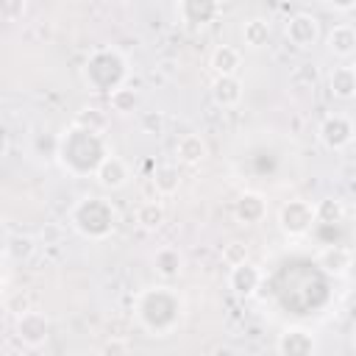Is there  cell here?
I'll list each match as a JSON object with an SVG mask.
<instances>
[{"label": "cell", "mask_w": 356, "mask_h": 356, "mask_svg": "<svg viewBox=\"0 0 356 356\" xmlns=\"http://www.w3.org/2000/svg\"><path fill=\"white\" fill-rule=\"evenodd\" d=\"M6 309H8L11 314H22V312H28V309H31V298H28V292H17V295H11V298L6 300Z\"/></svg>", "instance_id": "32"}, {"label": "cell", "mask_w": 356, "mask_h": 356, "mask_svg": "<svg viewBox=\"0 0 356 356\" xmlns=\"http://www.w3.org/2000/svg\"><path fill=\"white\" fill-rule=\"evenodd\" d=\"M314 214H317V222H339L345 214V206L337 197H323L314 203Z\"/></svg>", "instance_id": "27"}, {"label": "cell", "mask_w": 356, "mask_h": 356, "mask_svg": "<svg viewBox=\"0 0 356 356\" xmlns=\"http://www.w3.org/2000/svg\"><path fill=\"white\" fill-rule=\"evenodd\" d=\"M317 264H320L328 275L342 278V275H348V270H350V264H353V253H350V248L328 245V248H323V250L317 253Z\"/></svg>", "instance_id": "15"}, {"label": "cell", "mask_w": 356, "mask_h": 356, "mask_svg": "<svg viewBox=\"0 0 356 356\" xmlns=\"http://www.w3.org/2000/svg\"><path fill=\"white\" fill-rule=\"evenodd\" d=\"M3 250L11 261H31L36 253V239L28 234H11L8 242L3 245Z\"/></svg>", "instance_id": "23"}, {"label": "cell", "mask_w": 356, "mask_h": 356, "mask_svg": "<svg viewBox=\"0 0 356 356\" xmlns=\"http://www.w3.org/2000/svg\"><path fill=\"white\" fill-rule=\"evenodd\" d=\"M292 86H303V89H314L317 86V67L314 64H298L289 75Z\"/></svg>", "instance_id": "29"}, {"label": "cell", "mask_w": 356, "mask_h": 356, "mask_svg": "<svg viewBox=\"0 0 356 356\" xmlns=\"http://www.w3.org/2000/svg\"><path fill=\"white\" fill-rule=\"evenodd\" d=\"M75 125L89 128V131H97V134H106V128H108V117H106V111H103V108L83 106V108L75 114Z\"/></svg>", "instance_id": "26"}, {"label": "cell", "mask_w": 356, "mask_h": 356, "mask_svg": "<svg viewBox=\"0 0 356 356\" xmlns=\"http://www.w3.org/2000/svg\"><path fill=\"white\" fill-rule=\"evenodd\" d=\"M328 50L337 58H350L356 53V31H353V25H348V22L334 25L331 33H328Z\"/></svg>", "instance_id": "19"}, {"label": "cell", "mask_w": 356, "mask_h": 356, "mask_svg": "<svg viewBox=\"0 0 356 356\" xmlns=\"http://www.w3.org/2000/svg\"><path fill=\"white\" fill-rule=\"evenodd\" d=\"M325 6H331L334 11H353V6H356V0H323Z\"/></svg>", "instance_id": "34"}, {"label": "cell", "mask_w": 356, "mask_h": 356, "mask_svg": "<svg viewBox=\"0 0 356 356\" xmlns=\"http://www.w3.org/2000/svg\"><path fill=\"white\" fill-rule=\"evenodd\" d=\"M328 92L334 100H353L356 97V70L350 64L334 67L328 75Z\"/></svg>", "instance_id": "18"}, {"label": "cell", "mask_w": 356, "mask_h": 356, "mask_svg": "<svg viewBox=\"0 0 356 356\" xmlns=\"http://www.w3.org/2000/svg\"><path fill=\"white\" fill-rule=\"evenodd\" d=\"M153 270L156 275H161L164 281H172L184 273V253L172 245H161L156 253H153Z\"/></svg>", "instance_id": "16"}, {"label": "cell", "mask_w": 356, "mask_h": 356, "mask_svg": "<svg viewBox=\"0 0 356 356\" xmlns=\"http://www.w3.org/2000/svg\"><path fill=\"white\" fill-rule=\"evenodd\" d=\"M70 222H72V228H75L83 239L100 242V239L111 236L114 222H117V214H114V206H111L106 197H100V195H83V197L72 206Z\"/></svg>", "instance_id": "3"}, {"label": "cell", "mask_w": 356, "mask_h": 356, "mask_svg": "<svg viewBox=\"0 0 356 356\" xmlns=\"http://www.w3.org/2000/svg\"><path fill=\"white\" fill-rule=\"evenodd\" d=\"M95 181L103 186V189H122V186H128V181H131V167L120 159V156H114V153H108L100 164H97V170H95Z\"/></svg>", "instance_id": "12"}, {"label": "cell", "mask_w": 356, "mask_h": 356, "mask_svg": "<svg viewBox=\"0 0 356 356\" xmlns=\"http://www.w3.org/2000/svg\"><path fill=\"white\" fill-rule=\"evenodd\" d=\"M142 134H161L164 131V114L161 111H145L139 120Z\"/></svg>", "instance_id": "31"}, {"label": "cell", "mask_w": 356, "mask_h": 356, "mask_svg": "<svg viewBox=\"0 0 356 356\" xmlns=\"http://www.w3.org/2000/svg\"><path fill=\"white\" fill-rule=\"evenodd\" d=\"M317 222V214H314V203L312 200H303V197H295V200H286L281 209H278V228L284 236L289 239H300L306 236Z\"/></svg>", "instance_id": "5"}, {"label": "cell", "mask_w": 356, "mask_h": 356, "mask_svg": "<svg viewBox=\"0 0 356 356\" xmlns=\"http://www.w3.org/2000/svg\"><path fill=\"white\" fill-rule=\"evenodd\" d=\"M14 337L25 345V348H42L50 337V320L44 312H36V309H28L22 314H17V323H14Z\"/></svg>", "instance_id": "8"}, {"label": "cell", "mask_w": 356, "mask_h": 356, "mask_svg": "<svg viewBox=\"0 0 356 356\" xmlns=\"http://www.w3.org/2000/svg\"><path fill=\"white\" fill-rule=\"evenodd\" d=\"M39 239H42L44 245H56V242L61 239V225H56V222H47V225L42 228Z\"/></svg>", "instance_id": "33"}, {"label": "cell", "mask_w": 356, "mask_h": 356, "mask_svg": "<svg viewBox=\"0 0 356 356\" xmlns=\"http://www.w3.org/2000/svg\"><path fill=\"white\" fill-rule=\"evenodd\" d=\"M317 350V334L306 325H286L275 339V353L281 356H314Z\"/></svg>", "instance_id": "7"}, {"label": "cell", "mask_w": 356, "mask_h": 356, "mask_svg": "<svg viewBox=\"0 0 356 356\" xmlns=\"http://www.w3.org/2000/svg\"><path fill=\"white\" fill-rule=\"evenodd\" d=\"M245 86L239 81V75H217L211 83V97L220 108H236L242 103Z\"/></svg>", "instance_id": "14"}, {"label": "cell", "mask_w": 356, "mask_h": 356, "mask_svg": "<svg viewBox=\"0 0 356 356\" xmlns=\"http://www.w3.org/2000/svg\"><path fill=\"white\" fill-rule=\"evenodd\" d=\"M161 70H164V72H172L175 67H172V61H164V64H161Z\"/></svg>", "instance_id": "38"}, {"label": "cell", "mask_w": 356, "mask_h": 356, "mask_svg": "<svg viewBox=\"0 0 356 356\" xmlns=\"http://www.w3.org/2000/svg\"><path fill=\"white\" fill-rule=\"evenodd\" d=\"M125 350H128V342H122V339H114V342L103 345V353H125Z\"/></svg>", "instance_id": "35"}, {"label": "cell", "mask_w": 356, "mask_h": 356, "mask_svg": "<svg viewBox=\"0 0 356 356\" xmlns=\"http://www.w3.org/2000/svg\"><path fill=\"white\" fill-rule=\"evenodd\" d=\"M209 67L214 70V75H236L242 67V53L234 44H217L211 50Z\"/></svg>", "instance_id": "20"}, {"label": "cell", "mask_w": 356, "mask_h": 356, "mask_svg": "<svg viewBox=\"0 0 356 356\" xmlns=\"http://www.w3.org/2000/svg\"><path fill=\"white\" fill-rule=\"evenodd\" d=\"M164 217H167V211H164L161 200H145L136 209V225L145 231H159L164 225Z\"/></svg>", "instance_id": "22"}, {"label": "cell", "mask_w": 356, "mask_h": 356, "mask_svg": "<svg viewBox=\"0 0 356 356\" xmlns=\"http://www.w3.org/2000/svg\"><path fill=\"white\" fill-rule=\"evenodd\" d=\"M125 58L114 50V47H103V50H95L86 64H83V81L92 92H111L114 86H120L125 81Z\"/></svg>", "instance_id": "4"}, {"label": "cell", "mask_w": 356, "mask_h": 356, "mask_svg": "<svg viewBox=\"0 0 356 356\" xmlns=\"http://www.w3.org/2000/svg\"><path fill=\"white\" fill-rule=\"evenodd\" d=\"M108 145L103 139V134L97 131H89V128H81V125H70L58 142H56V159L58 164L64 167V172L75 175V178H86V175H95L97 164L108 156Z\"/></svg>", "instance_id": "1"}, {"label": "cell", "mask_w": 356, "mask_h": 356, "mask_svg": "<svg viewBox=\"0 0 356 356\" xmlns=\"http://www.w3.org/2000/svg\"><path fill=\"white\" fill-rule=\"evenodd\" d=\"M248 259H250V248H248V242H242V239H231L228 245H222V261H225V267L242 264V261H248Z\"/></svg>", "instance_id": "28"}, {"label": "cell", "mask_w": 356, "mask_h": 356, "mask_svg": "<svg viewBox=\"0 0 356 356\" xmlns=\"http://www.w3.org/2000/svg\"><path fill=\"white\" fill-rule=\"evenodd\" d=\"M353 134H356V131H353V120H350L348 114H339V111L323 117V122L317 125V139H320V145H323L325 150H334V153L350 147Z\"/></svg>", "instance_id": "6"}, {"label": "cell", "mask_w": 356, "mask_h": 356, "mask_svg": "<svg viewBox=\"0 0 356 356\" xmlns=\"http://www.w3.org/2000/svg\"><path fill=\"white\" fill-rule=\"evenodd\" d=\"M108 103H111V111L117 114H131L136 108V89H131L128 83H120L108 92Z\"/></svg>", "instance_id": "25"}, {"label": "cell", "mask_w": 356, "mask_h": 356, "mask_svg": "<svg viewBox=\"0 0 356 356\" xmlns=\"http://www.w3.org/2000/svg\"><path fill=\"white\" fill-rule=\"evenodd\" d=\"M175 11L186 28H203L220 17V0H178Z\"/></svg>", "instance_id": "11"}, {"label": "cell", "mask_w": 356, "mask_h": 356, "mask_svg": "<svg viewBox=\"0 0 356 356\" xmlns=\"http://www.w3.org/2000/svg\"><path fill=\"white\" fill-rule=\"evenodd\" d=\"M261 278H264L261 267L248 259V261L231 267V273H228V289H231L236 298H253L256 289L261 286Z\"/></svg>", "instance_id": "10"}, {"label": "cell", "mask_w": 356, "mask_h": 356, "mask_svg": "<svg viewBox=\"0 0 356 356\" xmlns=\"http://www.w3.org/2000/svg\"><path fill=\"white\" fill-rule=\"evenodd\" d=\"M270 36H273V31H270V22H267L264 17L245 19V25H242V44H245V47L261 50V47L270 44Z\"/></svg>", "instance_id": "21"}, {"label": "cell", "mask_w": 356, "mask_h": 356, "mask_svg": "<svg viewBox=\"0 0 356 356\" xmlns=\"http://www.w3.org/2000/svg\"><path fill=\"white\" fill-rule=\"evenodd\" d=\"M8 236H11V231H8V222H6V220H0V248L8 242Z\"/></svg>", "instance_id": "36"}, {"label": "cell", "mask_w": 356, "mask_h": 356, "mask_svg": "<svg viewBox=\"0 0 356 356\" xmlns=\"http://www.w3.org/2000/svg\"><path fill=\"white\" fill-rule=\"evenodd\" d=\"M153 186L159 195H175L181 186V172L175 164H161L153 170Z\"/></svg>", "instance_id": "24"}, {"label": "cell", "mask_w": 356, "mask_h": 356, "mask_svg": "<svg viewBox=\"0 0 356 356\" xmlns=\"http://www.w3.org/2000/svg\"><path fill=\"white\" fill-rule=\"evenodd\" d=\"M284 36L289 44H295L298 50H309L320 42V19L309 11H298L286 19L284 25Z\"/></svg>", "instance_id": "9"}, {"label": "cell", "mask_w": 356, "mask_h": 356, "mask_svg": "<svg viewBox=\"0 0 356 356\" xmlns=\"http://www.w3.org/2000/svg\"><path fill=\"white\" fill-rule=\"evenodd\" d=\"M136 320L150 337H170L184 320V298L170 286H150L136 295Z\"/></svg>", "instance_id": "2"}, {"label": "cell", "mask_w": 356, "mask_h": 356, "mask_svg": "<svg viewBox=\"0 0 356 356\" xmlns=\"http://www.w3.org/2000/svg\"><path fill=\"white\" fill-rule=\"evenodd\" d=\"M267 217V197L261 192H242L234 203V220L239 225H256Z\"/></svg>", "instance_id": "13"}, {"label": "cell", "mask_w": 356, "mask_h": 356, "mask_svg": "<svg viewBox=\"0 0 356 356\" xmlns=\"http://www.w3.org/2000/svg\"><path fill=\"white\" fill-rule=\"evenodd\" d=\"M175 156L181 164L186 167H197L206 156H209V145L200 134H184L178 142H175Z\"/></svg>", "instance_id": "17"}, {"label": "cell", "mask_w": 356, "mask_h": 356, "mask_svg": "<svg viewBox=\"0 0 356 356\" xmlns=\"http://www.w3.org/2000/svg\"><path fill=\"white\" fill-rule=\"evenodd\" d=\"M6 150H8V134L6 128H0V156H6Z\"/></svg>", "instance_id": "37"}, {"label": "cell", "mask_w": 356, "mask_h": 356, "mask_svg": "<svg viewBox=\"0 0 356 356\" xmlns=\"http://www.w3.org/2000/svg\"><path fill=\"white\" fill-rule=\"evenodd\" d=\"M28 11V0H0V19L3 22H19Z\"/></svg>", "instance_id": "30"}]
</instances>
